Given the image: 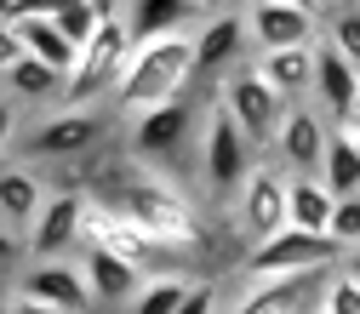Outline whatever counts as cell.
I'll return each mask as SVG.
<instances>
[{
	"instance_id": "6da1fadb",
	"label": "cell",
	"mask_w": 360,
	"mask_h": 314,
	"mask_svg": "<svg viewBox=\"0 0 360 314\" xmlns=\"http://www.w3.org/2000/svg\"><path fill=\"white\" fill-rule=\"evenodd\" d=\"M75 166H80V171H75L69 189L86 183V195H92L98 206L131 217L138 229H149V235L166 240L172 251H195V246L206 240L200 206H195L184 189H177L166 171H155L149 160H131V155L103 160V155H92V160H75Z\"/></svg>"
},
{
	"instance_id": "7a4b0ae2",
	"label": "cell",
	"mask_w": 360,
	"mask_h": 314,
	"mask_svg": "<svg viewBox=\"0 0 360 314\" xmlns=\"http://www.w3.org/2000/svg\"><path fill=\"white\" fill-rule=\"evenodd\" d=\"M195 92V29H177V34H149V40H131V58L126 74L115 86V115L138 120L160 103H177Z\"/></svg>"
},
{
	"instance_id": "3957f363",
	"label": "cell",
	"mask_w": 360,
	"mask_h": 314,
	"mask_svg": "<svg viewBox=\"0 0 360 314\" xmlns=\"http://www.w3.org/2000/svg\"><path fill=\"white\" fill-rule=\"evenodd\" d=\"M126 58H131V23L126 18H109L92 40L80 46L69 80H63V109H98V103H115V86L126 74Z\"/></svg>"
},
{
	"instance_id": "277c9868",
	"label": "cell",
	"mask_w": 360,
	"mask_h": 314,
	"mask_svg": "<svg viewBox=\"0 0 360 314\" xmlns=\"http://www.w3.org/2000/svg\"><path fill=\"white\" fill-rule=\"evenodd\" d=\"M252 138L240 131V120L223 109V103H212L206 109V126H200V138H195V166H200V189L212 195V200H229V195H240V183L257 171L252 166Z\"/></svg>"
},
{
	"instance_id": "5b68a950",
	"label": "cell",
	"mask_w": 360,
	"mask_h": 314,
	"mask_svg": "<svg viewBox=\"0 0 360 314\" xmlns=\"http://www.w3.org/2000/svg\"><path fill=\"white\" fill-rule=\"evenodd\" d=\"M115 138V115L98 103V109H58V115H46L29 138H23V149H29V160H92L103 143Z\"/></svg>"
},
{
	"instance_id": "8992f818",
	"label": "cell",
	"mask_w": 360,
	"mask_h": 314,
	"mask_svg": "<svg viewBox=\"0 0 360 314\" xmlns=\"http://www.w3.org/2000/svg\"><path fill=\"white\" fill-rule=\"evenodd\" d=\"M343 246L332 235H309V229H281L269 240H252L240 257V280H275V275H309V268H338Z\"/></svg>"
},
{
	"instance_id": "52a82bcc",
	"label": "cell",
	"mask_w": 360,
	"mask_h": 314,
	"mask_svg": "<svg viewBox=\"0 0 360 314\" xmlns=\"http://www.w3.org/2000/svg\"><path fill=\"white\" fill-rule=\"evenodd\" d=\"M217 103L229 109L235 120H240V131L257 143V149H275V138H281V126H286V115H292V103L269 86L263 74H257V63H240V69H229L223 74V86H217Z\"/></svg>"
},
{
	"instance_id": "ba28073f",
	"label": "cell",
	"mask_w": 360,
	"mask_h": 314,
	"mask_svg": "<svg viewBox=\"0 0 360 314\" xmlns=\"http://www.w3.org/2000/svg\"><path fill=\"white\" fill-rule=\"evenodd\" d=\"M200 126L206 120H195V92H189V98H177V103H160V109H149L138 120H126V155L155 166V160L177 155L189 138H200Z\"/></svg>"
},
{
	"instance_id": "9c48e42d",
	"label": "cell",
	"mask_w": 360,
	"mask_h": 314,
	"mask_svg": "<svg viewBox=\"0 0 360 314\" xmlns=\"http://www.w3.org/2000/svg\"><path fill=\"white\" fill-rule=\"evenodd\" d=\"M332 268H309V275H275V280H246L229 314H314L326 297Z\"/></svg>"
},
{
	"instance_id": "30bf717a",
	"label": "cell",
	"mask_w": 360,
	"mask_h": 314,
	"mask_svg": "<svg viewBox=\"0 0 360 314\" xmlns=\"http://www.w3.org/2000/svg\"><path fill=\"white\" fill-rule=\"evenodd\" d=\"M86 206H92L86 189H52L29 229V257H75L86 246Z\"/></svg>"
},
{
	"instance_id": "8fae6325",
	"label": "cell",
	"mask_w": 360,
	"mask_h": 314,
	"mask_svg": "<svg viewBox=\"0 0 360 314\" xmlns=\"http://www.w3.org/2000/svg\"><path fill=\"white\" fill-rule=\"evenodd\" d=\"M235 217H240V229L252 240H269V235L292 229V177L257 166L240 183V195H235Z\"/></svg>"
},
{
	"instance_id": "7c38bea8",
	"label": "cell",
	"mask_w": 360,
	"mask_h": 314,
	"mask_svg": "<svg viewBox=\"0 0 360 314\" xmlns=\"http://www.w3.org/2000/svg\"><path fill=\"white\" fill-rule=\"evenodd\" d=\"M12 292L34 297V303H52V308H69V314L92 308V286H86V268L75 257H29L23 275L12 280Z\"/></svg>"
},
{
	"instance_id": "4fadbf2b",
	"label": "cell",
	"mask_w": 360,
	"mask_h": 314,
	"mask_svg": "<svg viewBox=\"0 0 360 314\" xmlns=\"http://www.w3.org/2000/svg\"><path fill=\"white\" fill-rule=\"evenodd\" d=\"M252 46L246 12L229 18H200L195 23V86H223V74L240 69V52Z\"/></svg>"
},
{
	"instance_id": "5bb4252c",
	"label": "cell",
	"mask_w": 360,
	"mask_h": 314,
	"mask_svg": "<svg viewBox=\"0 0 360 314\" xmlns=\"http://www.w3.org/2000/svg\"><path fill=\"white\" fill-rule=\"evenodd\" d=\"M246 29L257 52H281V46H314L326 29V12L314 6H246Z\"/></svg>"
},
{
	"instance_id": "9a60e30c",
	"label": "cell",
	"mask_w": 360,
	"mask_h": 314,
	"mask_svg": "<svg viewBox=\"0 0 360 314\" xmlns=\"http://www.w3.org/2000/svg\"><path fill=\"white\" fill-rule=\"evenodd\" d=\"M80 268H86V286H92V308H126L149 275L143 263H131L109 246H80Z\"/></svg>"
},
{
	"instance_id": "2e32d148",
	"label": "cell",
	"mask_w": 360,
	"mask_h": 314,
	"mask_svg": "<svg viewBox=\"0 0 360 314\" xmlns=\"http://www.w3.org/2000/svg\"><path fill=\"white\" fill-rule=\"evenodd\" d=\"M326 143H332V120H326L321 109H309V103H292V115H286V126H281V138H275V155H281L286 177H297V171H321Z\"/></svg>"
},
{
	"instance_id": "e0dca14e",
	"label": "cell",
	"mask_w": 360,
	"mask_h": 314,
	"mask_svg": "<svg viewBox=\"0 0 360 314\" xmlns=\"http://www.w3.org/2000/svg\"><path fill=\"white\" fill-rule=\"evenodd\" d=\"M354 92H360V69L338 52V46H314V109H321L332 126H343L349 120V109H354Z\"/></svg>"
},
{
	"instance_id": "ac0fdd59",
	"label": "cell",
	"mask_w": 360,
	"mask_h": 314,
	"mask_svg": "<svg viewBox=\"0 0 360 314\" xmlns=\"http://www.w3.org/2000/svg\"><path fill=\"white\" fill-rule=\"evenodd\" d=\"M46 195H52V183H46L40 171H29V166H0V223H6V229L29 235L34 217H40V206H46Z\"/></svg>"
},
{
	"instance_id": "d6986e66",
	"label": "cell",
	"mask_w": 360,
	"mask_h": 314,
	"mask_svg": "<svg viewBox=\"0 0 360 314\" xmlns=\"http://www.w3.org/2000/svg\"><path fill=\"white\" fill-rule=\"evenodd\" d=\"M321 46V40H314ZM314 46H281V52H257V74L275 86L286 103L314 98Z\"/></svg>"
},
{
	"instance_id": "ffe728a7",
	"label": "cell",
	"mask_w": 360,
	"mask_h": 314,
	"mask_svg": "<svg viewBox=\"0 0 360 314\" xmlns=\"http://www.w3.org/2000/svg\"><path fill=\"white\" fill-rule=\"evenodd\" d=\"M332 211H338V195L321 183V171H297L292 177V229L326 235L332 229Z\"/></svg>"
},
{
	"instance_id": "44dd1931",
	"label": "cell",
	"mask_w": 360,
	"mask_h": 314,
	"mask_svg": "<svg viewBox=\"0 0 360 314\" xmlns=\"http://www.w3.org/2000/svg\"><path fill=\"white\" fill-rule=\"evenodd\" d=\"M131 40H149V34H177V29H195L200 12H195V0H131Z\"/></svg>"
},
{
	"instance_id": "7402d4cb",
	"label": "cell",
	"mask_w": 360,
	"mask_h": 314,
	"mask_svg": "<svg viewBox=\"0 0 360 314\" xmlns=\"http://www.w3.org/2000/svg\"><path fill=\"white\" fill-rule=\"evenodd\" d=\"M18 34H23V52L40 58L46 69H58V74H69L75 58H80V46H75V40H69L52 18H18Z\"/></svg>"
},
{
	"instance_id": "603a6c76",
	"label": "cell",
	"mask_w": 360,
	"mask_h": 314,
	"mask_svg": "<svg viewBox=\"0 0 360 314\" xmlns=\"http://www.w3.org/2000/svg\"><path fill=\"white\" fill-rule=\"evenodd\" d=\"M189 275L184 268H149L143 275V286H138V297H131L120 314H177L184 308V297H189Z\"/></svg>"
},
{
	"instance_id": "cb8c5ba5",
	"label": "cell",
	"mask_w": 360,
	"mask_h": 314,
	"mask_svg": "<svg viewBox=\"0 0 360 314\" xmlns=\"http://www.w3.org/2000/svg\"><path fill=\"white\" fill-rule=\"evenodd\" d=\"M321 183L343 200V195H360V149L343 126H332V143H326V160H321Z\"/></svg>"
},
{
	"instance_id": "d4e9b609",
	"label": "cell",
	"mask_w": 360,
	"mask_h": 314,
	"mask_svg": "<svg viewBox=\"0 0 360 314\" xmlns=\"http://www.w3.org/2000/svg\"><path fill=\"white\" fill-rule=\"evenodd\" d=\"M63 80H69V74L46 69L40 58H23V63L6 74V86H12L18 103H63Z\"/></svg>"
},
{
	"instance_id": "484cf974",
	"label": "cell",
	"mask_w": 360,
	"mask_h": 314,
	"mask_svg": "<svg viewBox=\"0 0 360 314\" xmlns=\"http://www.w3.org/2000/svg\"><path fill=\"white\" fill-rule=\"evenodd\" d=\"M321 40H326V46H338V52L360 69V0H338V6H326Z\"/></svg>"
},
{
	"instance_id": "4316f807",
	"label": "cell",
	"mask_w": 360,
	"mask_h": 314,
	"mask_svg": "<svg viewBox=\"0 0 360 314\" xmlns=\"http://www.w3.org/2000/svg\"><path fill=\"white\" fill-rule=\"evenodd\" d=\"M326 314H360V280H349L343 268H332V280H326V297H321Z\"/></svg>"
},
{
	"instance_id": "83f0119b",
	"label": "cell",
	"mask_w": 360,
	"mask_h": 314,
	"mask_svg": "<svg viewBox=\"0 0 360 314\" xmlns=\"http://www.w3.org/2000/svg\"><path fill=\"white\" fill-rule=\"evenodd\" d=\"M326 235H332L343 251H349V246H360V195H343V200H338L332 229H326Z\"/></svg>"
},
{
	"instance_id": "f1b7e54d",
	"label": "cell",
	"mask_w": 360,
	"mask_h": 314,
	"mask_svg": "<svg viewBox=\"0 0 360 314\" xmlns=\"http://www.w3.org/2000/svg\"><path fill=\"white\" fill-rule=\"evenodd\" d=\"M23 263H29V235H18V229L0 223V280H18Z\"/></svg>"
},
{
	"instance_id": "f546056e",
	"label": "cell",
	"mask_w": 360,
	"mask_h": 314,
	"mask_svg": "<svg viewBox=\"0 0 360 314\" xmlns=\"http://www.w3.org/2000/svg\"><path fill=\"white\" fill-rule=\"evenodd\" d=\"M29 52H23V34H18V23H0V80H6L18 63H23Z\"/></svg>"
},
{
	"instance_id": "4dcf8cb0",
	"label": "cell",
	"mask_w": 360,
	"mask_h": 314,
	"mask_svg": "<svg viewBox=\"0 0 360 314\" xmlns=\"http://www.w3.org/2000/svg\"><path fill=\"white\" fill-rule=\"evenodd\" d=\"M177 314H223V303H217V286H212V280H195Z\"/></svg>"
},
{
	"instance_id": "1f68e13d",
	"label": "cell",
	"mask_w": 360,
	"mask_h": 314,
	"mask_svg": "<svg viewBox=\"0 0 360 314\" xmlns=\"http://www.w3.org/2000/svg\"><path fill=\"white\" fill-rule=\"evenodd\" d=\"M18 143V98H0V160L12 155Z\"/></svg>"
},
{
	"instance_id": "d6a6232c",
	"label": "cell",
	"mask_w": 360,
	"mask_h": 314,
	"mask_svg": "<svg viewBox=\"0 0 360 314\" xmlns=\"http://www.w3.org/2000/svg\"><path fill=\"white\" fill-rule=\"evenodd\" d=\"M252 0H195V12L200 18H229V12H246Z\"/></svg>"
},
{
	"instance_id": "836d02e7",
	"label": "cell",
	"mask_w": 360,
	"mask_h": 314,
	"mask_svg": "<svg viewBox=\"0 0 360 314\" xmlns=\"http://www.w3.org/2000/svg\"><path fill=\"white\" fill-rule=\"evenodd\" d=\"M6 314H69V308H52V303H34V297H18V292H12Z\"/></svg>"
},
{
	"instance_id": "e575fe53",
	"label": "cell",
	"mask_w": 360,
	"mask_h": 314,
	"mask_svg": "<svg viewBox=\"0 0 360 314\" xmlns=\"http://www.w3.org/2000/svg\"><path fill=\"white\" fill-rule=\"evenodd\" d=\"M338 268H343V275H349V280H360V246H349V251H343V263H338Z\"/></svg>"
},
{
	"instance_id": "d590c367",
	"label": "cell",
	"mask_w": 360,
	"mask_h": 314,
	"mask_svg": "<svg viewBox=\"0 0 360 314\" xmlns=\"http://www.w3.org/2000/svg\"><path fill=\"white\" fill-rule=\"evenodd\" d=\"M252 6H314V12H326V0H252Z\"/></svg>"
},
{
	"instance_id": "8d00e7d4",
	"label": "cell",
	"mask_w": 360,
	"mask_h": 314,
	"mask_svg": "<svg viewBox=\"0 0 360 314\" xmlns=\"http://www.w3.org/2000/svg\"><path fill=\"white\" fill-rule=\"evenodd\" d=\"M343 131H349V138H354V149H360V120H343Z\"/></svg>"
},
{
	"instance_id": "74e56055",
	"label": "cell",
	"mask_w": 360,
	"mask_h": 314,
	"mask_svg": "<svg viewBox=\"0 0 360 314\" xmlns=\"http://www.w3.org/2000/svg\"><path fill=\"white\" fill-rule=\"evenodd\" d=\"M6 303H12V286H6V280H0V314H6Z\"/></svg>"
},
{
	"instance_id": "f35d334b",
	"label": "cell",
	"mask_w": 360,
	"mask_h": 314,
	"mask_svg": "<svg viewBox=\"0 0 360 314\" xmlns=\"http://www.w3.org/2000/svg\"><path fill=\"white\" fill-rule=\"evenodd\" d=\"M349 120H360V92H354V109H349Z\"/></svg>"
},
{
	"instance_id": "ab89813d",
	"label": "cell",
	"mask_w": 360,
	"mask_h": 314,
	"mask_svg": "<svg viewBox=\"0 0 360 314\" xmlns=\"http://www.w3.org/2000/svg\"><path fill=\"white\" fill-rule=\"evenodd\" d=\"M326 6H338V0H326Z\"/></svg>"
},
{
	"instance_id": "60d3db41",
	"label": "cell",
	"mask_w": 360,
	"mask_h": 314,
	"mask_svg": "<svg viewBox=\"0 0 360 314\" xmlns=\"http://www.w3.org/2000/svg\"><path fill=\"white\" fill-rule=\"evenodd\" d=\"M314 314H326V308H314Z\"/></svg>"
}]
</instances>
